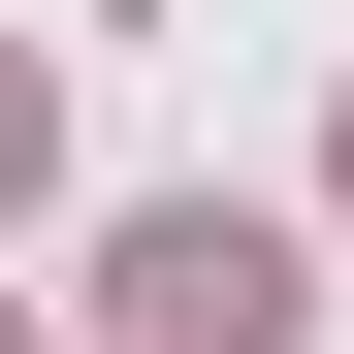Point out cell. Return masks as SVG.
Here are the masks:
<instances>
[{
    "label": "cell",
    "mask_w": 354,
    "mask_h": 354,
    "mask_svg": "<svg viewBox=\"0 0 354 354\" xmlns=\"http://www.w3.org/2000/svg\"><path fill=\"white\" fill-rule=\"evenodd\" d=\"M97 322H129V354H290V322H322V225H258V194H129V225H97Z\"/></svg>",
    "instance_id": "cell-1"
},
{
    "label": "cell",
    "mask_w": 354,
    "mask_h": 354,
    "mask_svg": "<svg viewBox=\"0 0 354 354\" xmlns=\"http://www.w3.org/2000/svg\"><path fill=\"white\" fill-rule=\"evenodd\" d=\"M0 354H32V322H0Z\"/></svg>",
    "instance_id": "cell-3"
},
{
    "label": "cell",
    "mask_w": 354,
    "mask_h": 354,
    "mask_svg": "<svg viewBox=\"0 0 354 354\" xmlns=\"http://www.w3.org/2000/svg\"><path fill=\"white\" fill-rule=\"evenodd\" d=\"M32 161H65V97H32V65H0V194H32Z\"/></svg>",
    "instance_id": "cell-2"
}]
</instances>
